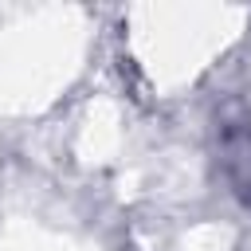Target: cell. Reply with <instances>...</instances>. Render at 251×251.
Returning <instances> with one entry per match:
<instances>
[{"mask_svg":"<svg viewBox=\"0 0 251 251\" xmlns=\"http://www.w3.org/2000/svg\"><path fill=\"white\" fill-rule=\"evenodd\" d=\"M216 169L239 204L251 208V102L216 118Z\"/></svg>","mask_w":251,"mask_h":251,"instance_id":"1","label":"cell"}]
</instances>
